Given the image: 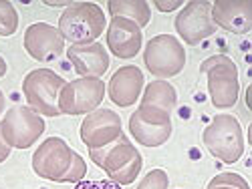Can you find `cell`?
<instances>
[{
	"mask_svg": "<svg viewBox=\"0 0 252 189\" xmlns=\"http://www.w3.org/2000/svg\"><path fill=\"white\" fill-rule=\"evenodd\" d=\"M4 111V95H2V91H0V113Z\"/></svg>",
	"mask_w": 252,
	"mask_h": 189,
	"instance_id": "f1b7e54d",
	"label": "cell"
},
{
	"mask_svg": "<svg viewBox=\"0 0 252 189\" xmlns=\"http://www.w3.org/2000/svg\"><path fill=\"white\" fill-rule=\"evenodd\" d=\"M105 97V82L101 79L81 77L63 87L59 95V111L63 115H83L95 111Z\"/></svg>",
	"mask_w": 252,
	"mask_h": 189,
	"instance_id": "8992f818",
	"label": "cell"
},
{
	"mask_svg": "<svg viewBox=\"0 0 252 189\" xmlns=\"http://www.w3.org/2000/svg\"><path fill=\"white\" fill-rule=\"evenodd\" d=\"M85 173H87L85 161H83V157H81L79 153H75L73 165H71V169H69V173H67V177H65V183H77V181H81L83 177H85Z\"/></svg>",
	"mask_w": 252,
	"mask_h": 189,
	"instance_id": "cb8c5ba5",
	"label": "cell"
},
{
	"mask_svg": "<svg viewBox=\"0 0 252 189\" xmlns=\"http://www.w3.org/2000/svg\"><path fill=\"white\" fill-rule=\"evenodd\" d=\"M6 143L16 149L31 147L45 131V121L31 107H14L0 123Z\"/></svg>",
	"mask_w": 252,
	"mask_h": 189,
	"instance_id": "ba28073f",
	"label": "cell"
},
{
	"mask_svg": "<svg viewBox=\"0 0 252 189\" xmlns=\"http://www.w3.org/2000/svg\"><path fill=\"white\" fill-rule=\"evenodd\" d=\"M143 62L154 77H176L186 65V51L176 36L158 34L145 45Z\"/></svg>",
	"mask_w": 252,
	"mask_h": 189,
	"instance_id": "5b68a950",
	"label": "cell"
},
{
	"mask_svg": "<svg viewBox=\"0 0 252 189\" xmlns=\"http://www.w3.org/2000/svg\"><path fill=\"white\" fill-rule=\"evenodd\" d=\"M105 14L93 2H75L59 18L61 36L73 45H89L103 34Z\"/></svg>",
	"mask_w": 252,
	"mask_h": 189,
	"instance_id": "7a4b0ae2",
	"label": "cell"
},
{
	"mask_svg": "<svg viewBox=\"0 0 252 189\" xmlns=\"http://www.w3.org/2000/svg\"><path fill=\"white\" fill-rule=\"evenodd\" d=\"M18 28V14L16 8L8 0H0V36H10Z\"/></svg>",
	"mask_w": 252,
	"mask_h": 189,
	"instance_id": "ffe728a7",
	"label": "cell"
},
{
	"mask_svg": "<svg viewBox=\"0 0 252 189\" xmlns=\"http://www.w3.org/2000/svg\"><path fill=\"white\" fill-rule=\"evenodd\" d=\"M143 43L141 28L127 18H111L107 28V47L117 58H133Z\"/></svg>",
	"mask_w": 252,
	"mask_h": 189,
	"instance_id": "9a60e30c",
	"label": "cell"
},
{
	"mask_svg": "<svg viewBox=\"0 0 252 189\" xmlns=\"http://www.w3.org/2000/svg\"><path fill=\"white\" fill-rule=\"evenodd\" d=\"M4 75H6V62L2 56H0V77H4Z\"/></svg>",
	"mask_w": 252,
	"mask_h": 189,
	"instance_id": "83f0119b",
	"label": "cell"
},
{
	"mask_svg": "<svg viewBox=\"0 0 252 189\" xmlns=\"http://www.w3.org/2000/svg\"><path fill=\"white\" fill-rule=\"evenodd\" d=\"M143 89V73L133 67H121L115 71V75L109 81V99L117 107H131L139 99V93Z\"/></svg>",
	"mask_w": 252,
	"mask_h": 189,
	"instance_id": "2e32d148",
	"label": "cell"
},
{
	"mask_svg": "<svg viewBox=\"0 0 252 189\" xmlns=\"http://www.w3.org/2000/svg\"><path fill=\"white\" fill-rule=\"evenodd\" d=\"M210 16L216 27L234 34H246L252 28V2L248 0H236V2L218 0L210 8Z\"/></svg>",
	"mask_w": 252,
	"mask_h": 189,
	"instance_id": "4fadbf2b",
	"label": "cell"
},
{
	"mask_svg": "<svg viewBox=\"0 0 252 189\" xmlns=\"http://www.w3.org/2000/svg\"><path fill=\"white\" fill-rule=\"evenodd\" d=\"M139 151L131 145V141L121 135L119 139L111 141L109 145L99 147V149H89V157L95 165H99L101 169H105L109 175L117 173L119 169H123L133 157H137Z\"/></svg>",
	"mask_w": 252,
	"mask_h": 189,
	"instance_id": "e0dca14e",
	"label": "cell"
},
{
	"mask_svg": "<svg viewBox=\"0 0 252 189\" xmlns=\"http://www.w3.org/2000/svg\"><path fill=\"white\" fill-rule=\"evenodd\" d=\"M67 56L75 67L77 75L87 79H99L109 69V54L103 45L89 43V45H71L67 49Z\"/></svg>",
	"mask_w": 252,
	"mask_h": 189,
	"instance_id": "5bb4252c",
	"label": "cell"
},
{
	"mask_svg": "<svg viewBox=\"0 0 252 189\" xmlns=\"http://www.w3.org/2000/svg\"><path fill=\"white\" fill-rule=\"evenodd\" d=\"M8 155H10V145L6 143L4 135H2V127H0V163L6 161V159H8Z\"/></svg>",
	"mask_w": 252,
	"mask_h": 189,
	"instance_id": "484cf974",
	"label": "cell"
},
{
	"mask_svg": "<svg viewBox=\"0 0 252 189\" xmlns=\"http://www.w3.org/2000/svg\"><path fill=\"white\" fill-rule=\"evenodd\" d=\"M200 73L208 77V93L216 109L234 107L240 95L238 69L226 54H214L200 65Z\"/></svg>",
	"mask_w": 252,
	"mask_h": 189,
	"instance_id": "6da1fadb",
	"label": "cell"
},
{
	"mask_svg": "<svg viewBox=\"0 0 252 189\" xmlns=\"http://www.w3.org/2000/svg\"><path fill=\"white\" fill-rule=\"evenodd\" d=\"M129 131L141 145L159 147L172 135V117L159 109L139 107L129 117Z\"/></svg>",
	"mask_w": 252,
	"mask_h": 189,
	"instance_id": "9c48e42d",
	"label": "cell"
},
{
	"mask_svg": "<svg viewBox=\"0 0 252 189\" xmlns=\"http://www.w3.org/2000/svg\"><path fill=\"white\" fill-rule=\"evenodd\" d=\"M156 6L161 10V12H170V10H176L178 6H182L180 0H174V2H161V0H158Z\"/></svg>",
	"mask_w": 252,
	"mask_h": 189,
	"instance_id": "4316f807",
	"label": "cell"
},
{
	"mask_svg": "<svg viewBox=\"0 0 252 189\" xmlns=\"http://www.w3.org/2000/svg\"><path fill=\"white\" fill-rule=\"evenodd\" d=\"M208 189H250L238 173H220L208 183Z\"/></svg>",
	"mask_w": 252,
	"mask_h": 189,
	"instance_id": "7402d4cb",
	"label": "cell"
},
{
	"mask_svg": "<svg viewBox=\"0 0 252 189\" xmlns=\"http://www.w3.org/2000/svg\"><path fill=\"white\" fill-rule=\"evenodd\" d=\"M75 189H121V185H117L115 181L101 179V181H81Z\"/></svg>",
	"mask_w": 252,
	"mask_h": 189,
	"instance_id": "d4e9b609",
	"label": "cell"
},
{
	"mask_svg": "<svg viewBox=\"0 0 252 189\" xmlns=\"http://www.w3.org/2000/svg\"><path fill=\"white\" fill-rule=\"evenodd\" d=\"M107 8L113 18H127L139 28L148 25L152 16L148 2H143V0H111Z\"/></svg>",
	"mask_w": 252,
	"mask_h": 189,
	"instance_id": "d6986e66",
	"label": "cell"
},
{
	"mask_svg": "<svg viewBox=\"0 0 252 189\" xmlns=\"http://www.w3.org/2000/svg\"><path fill=\"white\" fill-rule=\"evenodd\" d=\"M212 4L206 0H194L188 2L184 10L176 18V30L184 38L186 45H198L200 40L212 36L216 32V25L210 16Z\"/></svg>",
	"mask_w": 252,
	"mask_h": 189,
	"instance_id": "30bf717a",
	"label": "cell"
},
{
	"mask_svg": "<svg viewBox=\"0 0 252 189\" xmlns=\"http://www.w3.org/2000/svg\"><path fill=\"white\" fill-rule=\"evenodd\" d=\"M75 153L77 151H73L61 137H49L34 151L32 169L38 177L65 183V177H67L71 165H73Z\"/></svg>",
	"mask_w": 252,
	"mask_h": 189,
	"instance_id": "52a82bcc",
	"label": "cell"
},
{
	"mask_svg": "<svg viewBox=\"0 0 252 189\" xmlns=\"http://www.w3.org/2000/svg\"><path fill=\"white\" fill-rule=\"evenodd\" d=\"M141 165H143V159H141V155H137V157H133L127 165H125L123 169H119L117 173H113V175H109V177H111L117 185H129V183H133L135 177L139 175Z\"/></svg>",
	"mask_w": 252,
	"mask_h": 189,
	"instance_id": "44dd1931",
	"label": "cell"
},
{
	"mask_svg": "<svg viewBox=\"0 0 252 189\" xmlns=\"http://www.w3.org/2000/svg\"><path fill=\"white\" fill-rule=\"evenodd\" d=\"M167 183L170 181H167V173L163 169H152L139 181L137 189H167Z\"/></svg>",
	"mask_w": 252,
	"mask_h": 189,
	"instance_id": "603a6c76",
	"label": "cell"
},
{
	"mask_svg": "<svg viewBox=\"0 0 252 189\" xmlns=\"http://www.w3.org/2000/svg\"><path fill=\"white\" fill-rule=\"evenodd\" d=\"M123 135L121 119L109 109H95L81 123V139L87 149H99Z\"/></svg>",
	"mask_w": 252,
	"mask_h": 189,
	"instance_id": "8fae6325",
	"label": "cell"
},
{
	"mask_svg": "<svg viewBox=\"0 0 252 189\" xmlns=\"http://www.w3.org/2000/svg\"><path fill=\"white\" fill-rule=\"evenodd\" d=\"M176 103H178L176 89L163 79L150 82L143 91V97H141V107H152V109H159L165 113H172Z\"/></svg>",
	"mask_w": 252,
	"mask_h": 189,
	"instance_id": "ac0fdd59",
	"label": "cell"
},
{
	"mask_svg": "<svg viewBox=\"0 0 252 189\" xmlns=\"http://www.w3.org/2000/svg\"><path fill=\"white\" fill-rule=\"evenodd\" d=\"M25 49L34 60H57L65 51V38L59 28L47 23H34L25 32Z\"/></svg>",
	"mask_w": 252,
	"mask_h": 189,
	"instance_id": "7c38bea8",
	"label": "cell"
},
{
	"mask_svg": "<svg viewBox=\"0 0 252 189\" xmlns=\"http://www.w3.org/2000/svg\"><path fill=\"white\" fill-rule=\"evenodd\" d=\"M67 82L63 77H59L55 71L49 69H36L31 71L23 81V93L27 97L29 107L47 117L61 115L59 111V95Z\"/></svg>",
	"mask_w": 252,
	"mask_h": 189,
	"instance_id": "277c9868",
	"label": "cell"
},
{
	"mask_svg": "<svg viewBox=\"0 0 252 189\" xmlns=\"http://www.w3.org/2000/svg\"><path fill=\"white\" fill-rule=\"evenodd\" d=\"M204 145L222 163H236L244 153V135L236 117L216 115L204 129Z\"/></svg>",
	"mask_w": 252,
	"mask_h": 189,
	"instance_id": "3957f363",
	"label": "cell"
}]
</instances>
